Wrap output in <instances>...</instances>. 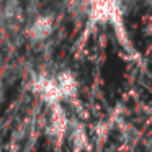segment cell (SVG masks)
Segmentation results:
<instances>
[{
    "label": "cell",
    "instance_id": "2",
    "mask_svg": "<svg viewBox=\"0 0 152 152\" xmlns=\"http://www.w3.org/2000/svg\"><path fill=\"white\" fill-rule=\"evenodd\" d=\"M53 110H51V121H49V132L56 141H62L64 136L67 134V118L66 113H64L62 106L57 103V105H51Z\"/></svg>",
    "mask_w": 152,
    "mask_h": 152
},
{
    "label": "cell",
    "instance_id": "4",
    "mask_svg": "<svg viewBox=\"0 0 152 152\" xmlns=\"http://www.w3.org/2000/svg\"><path fill=\"white\" fill-rule=\"evenodd\" d=\"M70 144L74 152H83L88 149V136L82 126H74L70 132Z\"/></svg>",
    "mask_w": 152,
    "mask_h": 152
},
{
    "label": "cell",
    "instance_id": "3",
    "mask_svg": "<svg viewBox=\"0 0 152 152\" xmlns=\"http://www.w3.org/2000/svg\"><path fill=\"white\" fill-rule=\"evenodd\" d=\"M56 80H57V85L61 88V93H62V98H72L77 93V80L72 74L62 72Z\"/></svg>",
    "mask_w": 152,
    "mask_h": 152
},
{
    "label": "cell",
    "instance_id": "1",
    "mask_svg": "<svg viewBox=\"0 0 152 152\" xmlns=\"http://www.w3.org/2000/svg\"><path fill=\"white\" fill-rule=\"evenodd\" d=\"M34 90L36 93L49 105H57V103L62 100V93H61V88L57 85L56 79H44V77H39V79L34 82Z\"/></svg>",
    "mask_w": 152,
    "mask_h": 152
}]
</instances>
